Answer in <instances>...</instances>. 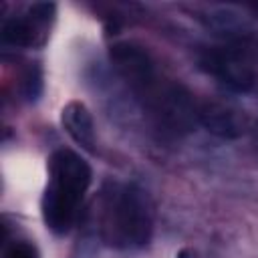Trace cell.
<instances>
[{
  "label": "cell",
  "mask_w": 258,
  "mask_h": 258,
  "mask_svg": "<svg viewBox=\"0 0 258 258\" xmlns=\"http://www.w3.org/2000/svg\"><path fill=\"white\" fill-rule=\"evenodd\" d=\"M89 185L91 167L83 157L69 149H58L50 157V181L42 196V218L54 234L71 230Z\"/></svg>",
  "instance_id": "obj_1"
},
{
  "label": "cell",
  "mask_w": 258,
  "mask_h": 258,
  "mask_svg": "<svg viewBox=\"0 0 258 258\" xmlns=\"http://www.w3.org/2000/svg\"><path fill=\"white\" fill-rule=\"evenodd\" d=\"M103 216V236L123 248H141L151 238V210L147 196L135 187L125 185L109 191Z\"/></svg>",
  "instance_id": "obj_2"
},
{
  "label": "cell",
  "mask_w": 258,
  "mask_h": 258,
  "mask_svg": "<svg viewBox=\"0 0 258 258\" xmlns=\"http://www.w3.org/2000/svg\"><path fill=\"white\" fill-rule=\"evenodd\" d=\"M145 105L157 119V123L175 135L187 133L198 121V109L191 93L179 83H153L143 95Z\"/></svg>",
  "instance_id": "obj_3"
},
{
  "label": "cell",
  "mask_w": 258,
  "mask_h": 258,
  "mask_svg": "<svg viewBox=\"0 0 258 258\" xmlns=\"http://www.w3.org/2000/svg\"><path fill=\"white\" fill-rule=\"evenodd\" d=\"M202 69L220 79L228 89L246 93L256 83V73L246 58L230 48H212L202 56Z\"/></svg>",
  "instance_id": "obj_4"
},
{
  "label": "cell",
  "mask_w": 258,
  "mask_h": 258,
  "mask_svg": "<svg viewBox=\"0 0 258 258\" xmlns=\"http://www.w3.org/2000/svg\"><path fill=\"white\" fill-rule=\"evenodd\" d=\"M109 56H111V62L115 64V69L121 73V77L139 95H143L157 81L153 62L141 46L131 44V42H117L111 46Z\"/></svg>",
  "instance_id": "obj_5"
},
{
  "label": "cell",
  "mask_w": 258,
  "mask_h": 258,
  "mask_svg": "<svg viewBox=\"0 0 258 258\" xmlns=\"http://www.w3.org/2000/svg\"><path fill=\"white\" fill-rule=\"evenodd\" d=\"M198 123L220 139H238L248 129L244 111L226 103H204L198 109Z\"/></svg>",
  "instance_id": "obj_6"
},
{
  "label": "cell",
  "mask_w": 258,
  "mask_h": 258,
  "mask_svg": "<svg viewBox=\"0 0 258 258\" xmlns=\"http://www.w3.org/2000/svg\"><path fill=\"white\" fill-rule=\"evenodd\" d=\"M60 123L64 127V131L71 135V139L81 145L87 151L95 149V125H93V117L89 113V109L79 103V101H71L62 107L60 113Z\"/></svg>",
  "instance_id": "obj_7"
},
{
  "label": "cell",
  "mask_w": 258,
  "mask_h": 258,
  "mask_svg": "<svg viewBox=\"0 0 258 258\" xmlns=\"http://www.w3.org/2000/svg\"><path fill=\"white\" fill-rule=\"evenodd\" d=\"M206 20V26L214 32V34H220V36H228V38H240V36H246L250 26H248V20L234 12V10H228V8H218V10H212L208 16H204Z\"/></svg>",
  "instance_id": "obj_8"
},
{
  "label": "cell",
  "mask_w": 258,
  "mask_h": 258,
  "mask_svg": "<svg viewBox=\"0 0 258 258\" xmlns=\"http://www.w3.org/2000/svg\"><path fill=\"white\" fill-rule=\"evenodd\" d=\"M34 30L28 20L22 18H10L2 26V40L10 46H28L32 44Z\"/></svg>",
  "instance_id": "obj_9"
},
{
  "label": "cell",
  "mask_w": 258,
  "mask_h": 258,
  "mask_svg": "<svg viewBox=\"0 0 258 258\" xmlns=\"http://www.w3.org/2000/svg\"><path fill=\"white\" fill-rule=\"evenodd\" d=\"M22 93L28 101H36L42 93V73L38 67H30L22 81Z\"/></svg>",
  "instance_id": "obj_10"
},
{
  "label": "cell",
  "mask_w": 258,
  "mask_h": 258,
  "mask_svg": "<svg viewBox=\"0 0 258 258\" xmlns=\"http://www.w3.org/2000/svg\"><path fill=\"white\" fill-rule=\"evenodd\" d=\"M54 10H56V6H54L52 2H36V4H32V6L28 8V14H30V18H32L34 22L44 24V22L52 20Z\"/></svg>",
  "instance_id": "obj_11"
},
{
  "label": "cell",
  "mask_w": 258,
  "mask_h": 258,
  "mask_svg": "<svg viewBox=\"0 0 258 258\" xmlns=\"http://www.w3.org/2000/svg\"><path fill=\"white\" fill-rule=\"evenodd\" d=\"M4 258H38V250L28 242H14L6 250Z\"/></svg>",
  "instance_id": "obj_12"
},
{
  "label": "cell",
  "mask_w": 258,
  "mask_h": 258,
  "mask_svg": "<svg viewBox=\"0 0 258 258\" xmlns=\"http://www.w3.org/2000/svg\"><path fill=\"white\" fill-rule=\"evenodd\" d=\"M254 143H256V149H258V127H256V131H254Z\"/></svg>",
  "instance_id": "obj_13"
}]
</instances>
